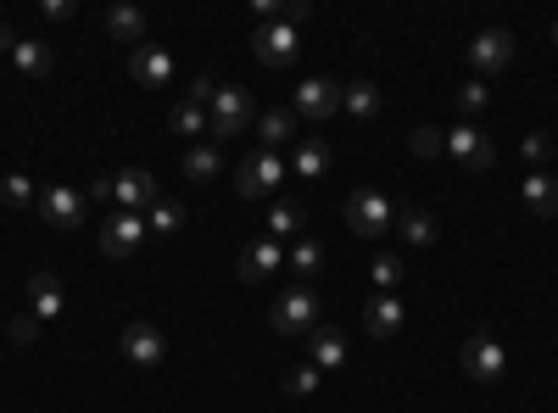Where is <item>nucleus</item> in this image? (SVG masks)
I'll use <instances>...</instances> for the list:
<instances>
[{"label":"nucleus","mask_w":558,"mask_h":413,"mask_svg":"<svg viewBox=\"0 0 558 413\" xmlns=\"http://www.w3.org/2000/svg\"><path fill=\"white\" fill-rule=\"evenodd\" d=\"M207 107H213V112H207V141H213V146L235 141V134H246V129L257 123V107H252V96H246V89H235V84H229V89H218V96H213Z\"/></svg>","instance_id":"obj_1"},{"label":"nucleus","mask_w":558,"mask_h":413,"mask_svg":"<svg viewBox=\"0 0 558 413\" xmlns=\"http://www.w3.org/2000/svg\"><path fill=\"white\" fill-rule=\"evenodd\" d=\"M268 325H274L279 336H307L313 325H324V302H318V291H313V286H291L286 296L274 302Z\"/></svg>","instance_id":"obj_2"},{"label":"nucleus","mask_w":558,"mask_h":413,"mask_svg":"<svg viewBox=\"0 0 558 413\" xmlns=\"http://www.w3.org/2000/svg\"><path fill=\"white\" fill-rule=\"evenodd\" d=\"M347 223H352V235H363V241H375V235H386V229L397 223V207L380 196V191H352L347 196Z\"/></svg>","instance_id":"obj_3"},{"label":"nucleus","mask_w":558,"mask_h":413,"mask_svg":"<svg viewBox=\"0 0 558 413\" xmlns=\"http://www.w3.org/2000/svg\"><path fill=\"white\" fill-rule=\"evenodd\" d=\"M140 241H146V212H107L101 218V257L112 263H129L140 252Z\"/></svg>","instance_id":"obj_4"},{"label":"nucleus","mask_w":558,"mask_h":413,"mask_svg":"<svg viewBox=\"0 0 558 413\" xmlns=\"http://www.w3.org/2000/svg\"><path fill=\"white\" fill-rule=\"evenodd\" d=\"M279 179H286V157H279V151H252L235 168V191L257 202V196H274L279 191Z\"/></svg>","instance_id":"obj_5"},{"label":"nucleus","mask_w":558,"mask_h":413,"mask_svg":"<svg viewBox=\"0 0 558 413\" xmlns=\"http://www.w3.org/2000/svg\"><path fill=\"white\" fill-rule=\"evenodd\" d=\"M458 363H463V375L481 380V386H497V380H502V369H508L502 341H492L486 330H481V336H470V341L458 347Z\"/></svg>","instance_id":"obj_6"},{"label":"nucleus","mask_w":558,"mask_h":413,"mask_svg":"<svg viewBox=\"0 0 558 413\" xmlns=\"http://www.w3.org/2000/svg\"><path fill=\"white\" fill-rule=\"evenodd\" d=\"M252 45H257V62L263 68H291L296 62V23H286V17H274V23H257L252 28Z\"/></svg>","instance_id":"obj_7"},{"label":"nucleus","mask_w":558,"mask_h":413,"mask_svg":"<svg viewBox=\"0 0 558 413\" xmlns=\"http://www.w3.org/2000/svg\"><path fill=\"white\" fill-rule=\"evenodd\" d=\"M447 157H452L458 168H470V173H486V168L497 162V146H492V134H486V129L458 123V129L447 134Z\"/></svg>","instance_id":"obj_8"},{"label":"nucleus","mask_w":558,"mask_h":413,"mask_svg":"<svg viewBox=\"0 0 558 413\" xmlns=\"http://www.w3.org/2000/svg\"><path fill=\"white\" fill-rule=\"evenodd\" d=\"M341 89H347V84H336V78H307V84H296L291 112H296L302 123H324L330 112H341Z\"/></svg>","instance_id":"obj_9"},{"label":"nucleus","mask_w":558,"mask_h":413,"mask_svg":"<svg viewBox=\"0 0 558 413\" xmlns=\"http://www.w3.org/2000/svg\"><path fill=\"white\" fill-rule=\"evenodd\" d=\"M508 62H514V34H508V28H481V34L470 39V68H475V78H492V73H502Z\"/></svg>","instance_id":"obj_10"},{"label":"nucleus","mask_w":558,"mask_h":413,"mask_svg":"<svg viewBox=\"0 0 558 413\" xmlns=\"http://www.w3.org/2000/svg\"><path fill=\"white\" fill-rule=\"evenodd\" d=\"M112 202H118L123 212H151V207L162 202L157 173H151V168H123V173L112 179Z\"/></svg>","instance_id":"obj_11"},{"label":"nucleus","mask_w":558,"mask_h":413,"mask_svg":"<svg viewBox=\"0 0 558 413\" xmlns=\"http://www.w3.org/2000/svg\"><path fill=\"white\" fill-rule=\"evenodd\" d=\"M39 218L45 223H57V229H78L84 223V207H89V196L84 191H73V185H51V191H39Z\"/></svg>","instance_id":"obj_12"},{"label":"nucleus","mask_w":558,"mask_h":413,"mask_svg":"<svg viewBox=\"0 0 558 413\" xmlns=\"http://www.w3.org/2000/svg\"><path fill=\"white\" fill-rule=\"evenodd\" d=\"M123 357L140 363V369H157V363L168 357V341L157 325H146V318H134V325H123Z\"/></svg>","instance_id":"obj_13"},{"label":"nucleus","mask_w":558,"mask_h":413,"mask_svg":"<svg viewBox=\"0 0 558 413\" xmlns=\"http://www.w3.org/2000/svg\"><path fill=\"white\" fill-rule=\"evenodd\" d=\"M307 357H313V369H341L347 363V330L341 325H313L307 330Z\"/></svg>","instance_id":"obj_14"},{"label":"nucleus","mask_w":558,"mask_h":413,"mask_svg":"<svg viewBox=\"0 0 558 413\" xmlns=\"http://www.w3.org/2000/svg\"><path fill=\"white\" fill-rule=\"evenodd\" d=\"M129 73L146 89H162L173 78V57L162 51V45H134V51H129Z\"/></svg>","instance_id":"obj_15"},{"label":"nucleus","mask_w":558,"mask_h":413,"mask_svg":"<svg viewBox=\"0 0 558 413\" xmlns=\"http://www.w3.org/2000/svg\"><path fill=\"white\" fill-rule=\"evenodd\" d=\"M520 202H525L531 218H553V212H558V179H553L547 168H531V173L520 179Z\"/></svg>","instance_id":"obj_16"},{"label":"nucleus","mask_w":558,"mask_h":413,"mask_svg":"<svg viewBox=\"0 0 558 413\" xmlns=\"http://www.w3.org/2000/svg\"><path fill=\"white\" fill-rule=\"evenodd\" d=\"M402 318H408L402 296H368V307H363V330L375 336V341H391V336L402 330Z\"/></svg>","instance_id":"obj_17"},{"label":"nucleus","mask_w":558,"mask_h":413,"mask_svg":"<svg viewBox=\"0 0 558 413\" xmlns=\"http://www.w3.org/2000/svg\"><path fill=\"white\" fill-rule=\"evenodd\" d=\"M296 112L291 107H268V112H257V141H263V151H279V146H296Z\"/></svg>","instance_id":"obj_18"},{"label":"nucleus","mask_w":558,"mask_h":413,"mask_svg":"<svg viewBox=\"0 0 558 413\" xmlns=\"http://www.w3.org/2000/svg\"><path fill=\"white\" fill-rule=\"evenodd\" d=\"M274 268H286V246H279V241H257V246H246V257H241V280L246 286H257V280H268V274Z\"/></svg>","instance_id":"obj_19"},{"label":"nucleus","mask_w":558,"mask_h":413,"mask_svg":"<svg viewBox=\"0 0 558 413\" xmlns=\"http://www.w3.org/2000/svg\"><path fill=\"white\" fill-rule=\"evenodd\" d=\"M28 313L39 318V325L62 313V286H57V274H45V268L28 274Z\"/></svg>","instance_id":"obj_20"},{"label":"nucleus","mask_w":558,"mask_h":413,"mask_svg":"<svg viewBox=\"0 0 558 413\" xmlns=\"http://www.w3.org/2000/svg\"><path fill=\"white\" fill-rule=\"evenodd\" d=\"M263 223H268V241H279V246H286V241H296V235H302L307 207H302V202H274Z\"/></svg>","instance_id":"obj_21"},{"label":"nucleus","mask_w":558,"mask_h":413,"mask_svg":"<svg viewBox=\"0 0 558 413\" xmlns=\"http://www.w3.org/2000/svg\"><path fill=\"white\" fill-rule=\"evenodd\" d=\"M291 168H296V179H318L324 168H330V146H324L318 134H296V151H291Z\"/></svg>","instance_id":"obj_22"},{"label":"nucleus","mask_w":558,"mask_h":413,"mask_svg":"<svg viewBox=\"0 0 558 413\" xmlns=\"http://www.w3.org/2000/svg\"><path fill=\"white\" fill-rule=\"evenodd\" d=\"M12 62H17V73H23V78H45V73L57 68V51H51L45 39H17Z\"/></svg>","instance_id":"obj_23"},{"label":"nucleus","mask_w":558,"mask_h":413,"mask_svg":"<svg viewBox=\"0 0 558 413\" xmlns=\"http://www.w3.org/2000/svg\"><path fill=\"white\" fill-rule=\"evenodd\" d=\"M218 173H223V157H218L213 141H196L191 151H184V179H191V185H207V179H218Z\"/></svg>","instance_id":"obj_24"},{"label":"nucleus","mask_w":558,"mask_h":413,"mask_svg":"<svg viewBox=\"0 0 558 413\" xmlns=\"http://www.w3.org/2000/svg\"><path fill=\"white\" fill-rule=\"evenodd\" d=\"M397 235H402L408 246H436L441 229H436V218H430L425 207H408V212L397 218Z\"/></svg>","instance_id":"obj_25"},{"label":"nucleus","mask_w":558,"mask_h":413,"mask_svg":"<svg viewBox=\"0 0 558 413\" xmlns=\"http://www.w3.org/2000/svg\"><path fill=\"white\" fill-rule=\"evenodd\" d=\"M286 268H296V274H302V286H307L313 274L324 268V241H313V235H296V241H291V252H286Z\"/></svg>","instance_id":"obj_26"},{"label":"nucleus","mask_w":558,"mask_h":413,"mask_svg":"<svg viewBox=\"0 0 558 413\" xmlns=\"http://www.w3.org/2000/svg\"><path fill=\"white\" fill-rule=\"evenodd\" d=\"M107 28L123 45H146V12H140V7H112L107 12Z\"/></svg>","instance_id":"obj_27"},{"label":"nucleus","mask_w":558,"mask_h":413,"mask_svg":"<svg viewBox=\"0 0 558 413\" xmlns=\"http://www.w3.org/2000/svg\"><path fill=\"white\" fill-rule=\"evenodd\" d=\"M341 107H347L352 118H375V112H380V89L368 84V78H357V84L341 89Z\"/></svg>","instance_id":"obj_28"},{"label":"nucleus","mask_w":558,"mask_h":413,"mask_svg":"<svg viewBox=\"0 0 558 413\" xmlns=\"http://www.w3.org/2000/svg\"><path fill=\"white\" fill-rule=\"evenodd\" d=\"M368 280H375V291H380V296H397V291H402V280H408V268H402V257H375Z\"/></svg>","instance_id":"obj_29"},{"label":"nucleus","mask_w":558,"mask_h":413,"mask_svg":"<svg viewBox=\"0 0 558 413\" xmlns=\"http://www.w3.org/2000/svg\"><path fill=\"white\" fill-rule=\"evenodd\" d=\"M168 123H173L179 134H191V146H196V134H207V107H196V101H179V107L168 112Z\"/></svg>","instance_id":"obj_30"},{"label":"nucleus","mask_w":558,"mask_h":413,"mask_svg":"<svg viewBox=\"0 0 558 413\" xmlns=\"http://www.w3.org/2000/svg\"><path fill=\"white\" fill-rule=\"evenodd\" d=\"M179 223H184V207H179V202H168V196L146 212V229H151V235H179Z\"/></svg>","instance_id":"obj_31"},{"label":"nucleus","mask_w":558,"mask_h":413,"mask_svg":"<svg viewBox=\"0 0 558 413\" xmlns=\"http://www.w3.org/2000/svg\"><path fill=\"white\" fill-rule=\"evenodd\" d=\"M28 202H39L34 185H28V173H7V179H0V207H28Z\"/></svg>","instance_id":"obj_32"},{"label":"nucleus","mask_w":558,"mask_h":413,"mask_svg":"<svg viewBox=\"0 0 558 413\" xmlns=\"http://www.w3.org/2000/svg\"><path fill=\"white\" fill-rule=\"evenodd\" d=\"M458 107L470 112V118H481V112L492 107V89H486V78H470V84H458Z\"/></svg>","instance_id":"obj_33"},{"label":"nucleus","mask_w":558,"mask_h":413,"mask_svg":"<svg viewBox=\"0 0 558 413\" xmlns=\"http://www.w3.org/2000/svg\"><path fill=\"white\" fill-rule=\"evenodd\" d=\"M408 146H413V157H441L447 151V134L441 129H413Z\"/></svg>","instance_id":"obj_34"},{"label":"nucleus","mask_w":558,"mask_h":413,"mask_svg":"<svg viewBox=\"0 0 558 413\" xmlns=\"http://www.w3.org/2000/svg\"><path fill=\"white\" fill-rule=\"evenodd\" d=\"M318 380H324V375H318L313 363H307V369H296V375H291L286 386H291V397H313V391H318Z\"/></svg>","instance_id":"obj_35"},{"label":"nucleus","mask_w":558,"mask_h":413,"mask_svg":"<svg viewBox=\"0 0 558 413\" xmlns=\"http://www.w3.org/2000/svg\"><path fill=\"white\" fill-rule=\"evenodd\" d=\"M525 157L531 162H547L553 157V134H525Z\"/></svg>","instance_id":"obj_36"},{"label":"nucleus","mask_w":558,"mask_h":413,"mask_svg":"<svg viewBox=\"0 0 558 413\" xmlns=\"http://www.w3.org/2000/svg\"><path fill=\"white\" fill-rule=\"evenodd\" d=\"M213 96H218V84H213L207 73H202V78H191V101H196V107H202V101H213Z\"/></svg>","instance_id":"obj_37"},{"label":"nucleus","mask_w":558,"mask_h":413,"mask_svg":"<svg viewBox=\"0 0 558 413\" xmlns=\"http://www.w3.org/2000/svg\"><path fill=\"white\" fill-rule=\"evenodd\" d=\"M34 330H39V318H34V313L12 318V341H34Z\"/></svg>","instance_id":"obj_38"},{"label":"nucleus","mask_w":558,"mask_h":413,"mask_svg":"<svg viewBox=\"0 0 558 413\" xmlns=\"http://www.w3.org/2000/svg\"><path fill=\"white\" fill-rule=\"evenodd\" d=\"M45 17H51V23H62V17H73V0H45V7H39Z\"/></svg>","instance_id":"obj_39"},{"label":"nucleus","mask_w":558,"mask_h":413,"mask_svg":"<svg viewBox=\"0 0 558 413\" xmlns=\"http://www.w3.org/2000/svg\"><path fill=\"white\" fill-rule=\"evenodd\" d=\"M0 51H17V34H12L7 23H0Z\"/></svg>","instance_id":"obj_40"},{"label":"nucleus","mask_w":558,"mask_h":413,"mask_svg":"<svg viewBox=\"0 0 558 413\" xmlns=\"http://www.w3.org/2000/svg\"><path fill=\"white\" fill-rule=\"evenodd\" d=\"M553 45H558V23H553Z\"/></svg>","instance_id":"obj_41"}]
</instances>
